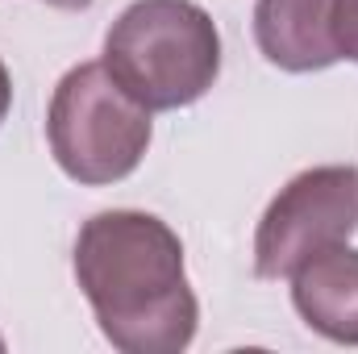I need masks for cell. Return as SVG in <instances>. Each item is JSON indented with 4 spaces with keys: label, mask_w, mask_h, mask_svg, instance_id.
<instances>
[{
    "label": "cell",
    "mask_w": 358,
    "mask_h": 354,
    "mask_svg": "<svg viewBox=\"0 0 358 354\" xmlns=\"http://www.w3.org/2000/svg\"><path fill=\"white\" fill-rule=\"evenodd\" d=\"M0 351H4V338H0Z\"/></svg>",
    "instance_id": "30bf717a"
},
{
    "label": "cell",
    "mask_w": 358,
    "mask_h": 354,
    "mask_svg": "<svg viewBox=\"0 0 358 354\" xmlns=\"http://www.w3.org/2000/svg\"><path fill=\"white\" fill-rule=\"evenodd\" d=\"M334 38H338L342 59L358 63V0H338L334 4Z\"/></svg>",
    "instance_id": "52a82bcc"
},
{
    "label": "cell",
    "mask_w": 358,
    "mask_h": 354,
    "mask_svg": "<svg viewBox=\"0 0 358 354\" xmlns=\"http://www.w3.org/2000/svg\"><path fill=\"white\" fill-rule=\"evenodd\" d=\"M108 76L150 113L196 104L221 76V34L196 0H134L104 34Z\"/></svg>",
    "instance_id": "7a4b0ae2"
},
{
    "label": "cell",
    "mask_w": 358,
    "mask_h": 354,
    "mask_svg": "<svg viewBox=\"0 0 358 354\" xmlns=\"http://www.w3.org/2000/svg\"><path fill=\"white\" fill-rule=\"evenodd\" d=\"M50 155L76 183H117L134 176L150 146V108L121 88L104 63L71 67L46 113Z\"/></svg>",
    "instance_id": "3957f363"
},
{
    "label": "cell",
    "mask_w": 358,
    "mask_h": 354,
    "mask_svg": "<svg viewBox=\"0 0 358 354\" xmlns=\"http://www.w3.org/2000/svg\"><path fill=\"white\" fill-rule=\"evenodd\" d=\"M358 234V167H313L287 179L255 234V275L287 279L313 255Z\"/></svg>",
    "instance_id": "277c9868"
},
{
    "label": "cell",
    "mask_w": 358,
    "mask_h": 354,
    "mask_svg": "<svg viewBox=\"0 0 358 354\" xmlns=\"http://www.w3.org/2000/svg\"><path fill=\"white\" fill-rule=\"evenodd\" d=\"M76 279L100 334L125 354H179L192 346L200 304L183 271V242L155 213L108 208L76 238Z\"/></svg>",
    "instance_id": "6da1fadb"
},
{
    "label": "cell",
    "mask_w": 358,
    "mask_h": 354,
    "mask_svg": "<svg viewBox=\"0 0 358 354\" xmlns=\"http://www.w3.org/2000/svg\"><path fill=\"white\" fill-rule=\"evenodd\" d=\"M8 104H13V80H8V67L0 63V121L8 117Z\"/></svg>",
    "instance_id": "ba28073f"
},
{
    "label": "cell",
    "mask_w": 358,
    "mask_h": 354,
    "mask_svg": "<svg viewBox=\"0 0 358 354\" xmlns=\"http://www.w3.org/2000/svg\"><path fill=\"white\" fill-rule=\"evenodd\" d=\"M338 0H259L255 4V42L263 59L279 71H325L342 59L334 38Z\"/></svg>",
    "instance_id": "5b68a950"
},
{
    "label": "cell",
    "mask_w": 358,
    "mask_h": 354,
    "mask_svg": "<svg viewBox=\"0 0 358 354\" xmlns=\"http://www.w3.org/2000/svg\"><path fill=\"white\" fill-rule=\"evenodd\" d=\"M292 304L308 330L338 346H358V250L329 246L292 271Z\"/></svg>",
    "instance_id": "8992f818"
},
{
    "label": "cell",
    "mask_w": 358,
    "mask_h": 354,
    "mask_svg": "<svg viewBox=\"0 0 358 354\" xmlns=\"http://www.w3.org/2000/svg\"><path fill=\"white\" fill-rule=\"evenodd\" d=\"M42 4H50V8H67V13H84L92 0H42Z\"/></svg>",
    "instance_id": "9c48e42d"
}]
</instances>
